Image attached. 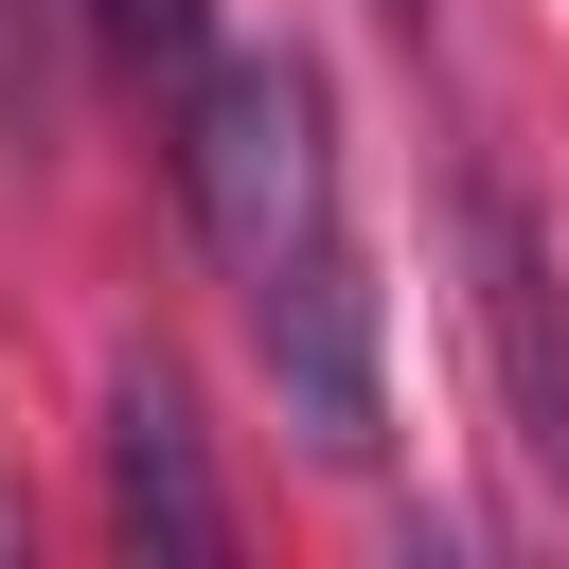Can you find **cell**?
Segmentation results:
<instances>
[{
	"instance_id": "52a82bcc",
	"label": "cell",
	"mask_w": 569,
	"mask_h": 569,
	"mask_svg": "<svg viewBox=\"0 0 569 569\" xmlns=\"http://www.w3.org/2000/svg\"><path fill=\"white\" fill-rule=\"evenodd\" d=\"M373 18H427V0H373Z\"/></svg>"
},
{
	"instance_id": "277c9868",
	"label": "cell",
	"mask_w": 569,
	"mask_h": 569,
	"mask_svg": "<svg viewBox=\"0 0 569 569\" xmlns=\"http://www.w3.org/2000/svg\"><path fill=\"white\" fill-rule=\"evenodd\" d=\"M107 516H124V551H160V569H213V551H231V498H213L196 409H178L160 356L107 373Z\"/></svg>"
},
{
	"instance_id": "3957f363",
	"label": "cell",
	"mask_w": 569,
	"mask_h": 569,
	"mask_svg": "<svg viewBox=\"0 0 569 569\" xmlns=\"http://www.w3.org/2000/svg\"><path fill=\"white\" fill-rule=\"evenodd\" d=\"M462 302H480V356H498L516 445L569 480V284H551V249H533L516 178H462Z\"/></svg>"
},
{
	"instance_id": "7a4b0ae2",
	"label": "cell",
	"mask_w": 569,
	"mask_h": 569,
	"mask_svg": "<svg viewBox=\"0 0 569 569\" xmlns=\"http://www.w3.org/2000/svg\"><path fill=\"white\" fill-rule=\"evenodd\" d=\"M249 356H267V391H284V427H302V462H373L391 445V373H373V267H356V231H320L302 267H267L249 284Z\"/></svg>"
},
{
	"instance_id": "6da1fadb",
	"label": "cell",
	"mask_w": 569,
	"mask_h": 569,
	"mask_svg": "<svg viewBox=\"0 0 569 569\" xmlns=\"http://www.w3.org/2000/svg\"><path fill=\"white\" fill-rule=\"evenodd\" d=\"M160 107H178V196H196L231 284H267V267H302L338 231V142H320V71L302 53H231L213 36V71H178Z\"/></svg>"
},
{
	"instance_id": "5b68a950",
	"label": "cell",
	"mask_w": 569,
	"mask_h": 569,
	"mask_svg": "<svg viewBox=\"0 0 569 569\" xmlns=\"http://www.w3.org/2000/svg\"><path fill=\"white\" fill-rule=\"evenodd\" d=\"M0 124L53 142V0H0Z\"/></svg>"
},
{
	"instance_id": "8992f818",
	"label": "cell",
	"mask_w": 569,
	"mask_h": 569,
	"mask_svg": "<svg viewBox=\"0 0 569 569\" xmlns=\"http://www.w3.org/2000/svg\"><path fill=\"white\" fill-rule=\"evenodd\" d=\"M89 18H107L160 89H178V71H213V0H89Z\"/></svg>"
}]
</instances>
